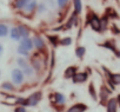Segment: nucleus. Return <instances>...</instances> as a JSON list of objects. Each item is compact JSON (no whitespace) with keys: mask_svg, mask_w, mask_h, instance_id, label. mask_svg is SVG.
Returning a JSON list of instances; mask_svg holds the SVG:
<instances>
[{"mask_svg":"<svg viewBox=\"0 0 120 112\" xmlns=\"http://www.w3.org/2000/svg\"><path fill=\"white\" fill-rule=\"evenodd\" d=\"M85 26H90L94 32H98V33H102V28H101V23H100V17L90 11L87 14H86V21H85Z\"/></svg>","mask_w":120,"mask_h":112,"instance_id":"1","label":"nucleus"},{"mask_svg":"<svg viewBox=\"0 0 120 112\" xmlns=\"http://www.w3.org/2000/svg\"><path fill=\"white\" fill-rule=\"evenodd\" d=\"M33 44H34V50L38 51V53H47L46 50V40L44 39L42 35L40 34H34L32 37Z\"/></svg>","mask_w":120,"mask_h":112,"instance_id":"2","label":"nucleus"},{"mask_svg":"<svg viewBox=\"0 0 120 112\" xmlns=\"http://www.w3.org/2000/svg\"><path fill=\"white\" fill-rule=\"evenodd\" d=\"M25 74H24V72H22V70L21 69H19V67H14L13 70H12V72H11V79H12V81H13V84L14 85H22L24 84V81H25Z\"/></svg>","mask_w":120,"mask_h":112,"instance_id":"3","label":"nucleus"},{"mask_svg":"<svg viewBox=\"0 0 120 112\" xmlns=\"http://www.w3.org/2000/svg\"><path fill=\"white\" fill-rule=\"evenodd\" d=\"M42 99V92L41 91H37L32 94H30L28 97H26V106H37Z\"/></svg>","mask_w":120,"mask_h":112,"instance_id":"4","label":"nucleus"},{"mask_svg":"<svg viewBox=\"0 0 120 112\" xmlns=\"http://www.w3.org/2000/svg\"><path fill=\"white\" fill-rule=\"evenodd\" d=\"M77 26H79V14L73 11V13L70 15V18L67 19V21L64 24V30L65 31H68L72 27H77Z\"/></svg>","mask_w":120,"mask_h":112,"instance_id":"5","label":"nucleus"},{"mask_svg":"<svg viewBox=\"0 0 120 112\" xmlns=\"http://www.w3.org/2000/svg\"><path fill=\"white\" fill-rule=\"evenodd\" d=\"M49 98H51L52 104H54V105L64 106V105H65V103H66V97H65V94H63L61 92H55V93H52Z\"/></svg>","mask_w":120,"mask_h":112,"instance_id":"6","label":"nucleus"},{"mask_svg":"<svg viewBox=\"0 0 120 112\" xmlns=\"http://www.w3.org/2000/svg\"><path fill=\"white\" fill-rule=\"evenodd\" d=\"M88 79V73L86 71H78L75 73V76L72 78L73 84H84L86 83Z\"/></svg>","mask_w":120,"mask_h":112,"instance_id":"7","label":"nucleus"},{"mask_svg":"<svg viewBox=\"0 0 120 112\" xmlns=\"http://www.w3.org/2000/svg\"><path fill=\"white\" fill-rule=\"evenodd\" d=\"M87 108H88V106L86 104H84V103H75V104L71 105L66 110V112H85V111H87Z\"/></svg>","mask_w":120,"mask_h":112,"instance_id":"8","label":"nucleus"},{"mask_svg":"<svg viewBox=\"0 0 120 112\" xmlns=\"http://www.w3.org/2000/svg\"><path fill=\"white\" fill-rule=\"evenodd\" d=\"M102 71L106 73L107 79H109L111 81H113L115 85H120V73H112V72L108 71L105 66H102Z\"/></svg>","mask_w":120,"mask_h":112,"instance_id":"9","label":"nucleus"},{"mask_svg":"<svg viewBox=\"0 0 120 112\" xmlns=\"http://www.w3.org/2000/svg\"><path fill=\"white\" fill-rule=\"evenodd\" d=\"M37 7H38V0H31V1L26 5V7L24 8V12L27 15H32L33 13L37 12Z\"/></svg>","mask_w":120,"mask_h":112,"instance_id":"10","label":"nucleus"},{"mask_svg":"<svg viewBox=\"0 0 120 112\" xmlns=\"http://www.w3.org/2000/svg\"><path fill=\"white\" fill-rule=\"evenodd\" d=\"M19 44L21 46H24L26 50H28L30 52H32L34 50V44H33V39L31 37H26V38H21Z\"/></svg>","mask_w":120,"mask_h":112,"instance_id":"11","label":"nucleus"},{"mask_svg":"<svg viewBox=\"0 0 120 112\" xmlns=\"http://www.w3.org/2000/svg\"><path fill=\"white\" fill-rule=\"evenodd\" d=\"M78 71H79L78 66L71 65V66H68V67L64 71V78H65V79H72V78L75 76V73H77Z\"/></svg>","mask_w":120,"mask_h":112,"instance_id":"12","label":"nucleus"},{"mask_svg":"<svg viewBox=\"0 0 120 112\" xmlns=\"http://www.w3.org/2000/svg\"><path fill=\"white\" fill-rule=\"evenodd\" d=\"M30 63H31V65L33 66V69H34L35 72H38V73L41 72V70H42V63H41V59H40V58L33 55V57L31 58V60H30Z\"/></svg>","mask_w":120,"mask_h":112,"instance_id":"13","label":"nucleus"},{"mask_svg":"<svg viewBox=\"0 0 120 112\" xmlns=\"http://www.w3.org/2000/svg\"><path fill=\"white\" fill-rule=\"evenodd\" d=\"M106 110L107 112H116L118 110V101L116 98H109L106 103Z\"/></svg>","mask_w":120,"mask_h":112,"instance_id":"14","label":"nucleus"},{"mask_svg":"<svg viewBox=\"0 0 120 112\" xmlns=\"http://www.w3.org/2000/svg\"><path fill=\"white\" fill-rule=\"evenodd\" d=\"M18 30H19V33L21 35V38H26V37H31V30L27 25L25 24H18Z\"/></svg>","mask_w":120,"mask_h":112,"instance_id":"15","label":"nucleus"},{"mask_svg":"<svg viewBox=\"0 0 120 112\" xmlns=\"http://www.w3.org/2000/svg\"><path fill=\"white\" fill-rule=\"evenodd\" d=\"M109 93H111V91H109L106 86H101V89H100V94H99V98H100V103H101V104L107 103Z\"/></svg>","mask_w":120,"mask_h":112,"instance_id":"16","label":"nucleus"},{"mask_svg":"<svg viewBox=\"0 0 120 112\" xmlns=\"http://www.w3.org/2000/svg\"><path fill=\"white\" fill-rule=\"evenodd\" d=\"M10 38H11L13 41H20L21 35H20V33H19L18 26H12V27L10 28Z\"/></svg>","mask_w":120,"mask_h":112,"instance_id":"17","label":"nucleus"},{"mask_svg":"<svg viewBox=\"0 0 120 112\" xmlns=\"http://www.w3.org/2000/svg\"><path fill=\"white\" fill-rule=\"evenodd\" d=\"M0 87H1V90L5 91V92H14L15 91V85L13 84V81H8V80L1 83Z\"/></svg>","mask_w":120,"mask_h":112,"instance_id":"18","label":"nucleus"},{"mask_svg":"<svg viewBox=\"0 0 120 112\" xmlns=\"http://www.w3.org/2000/svg\"><path fill=\"white\" fill-rule=\"evenodd\" d=\"M30 1H31V0H14L13 7H14V10H17V11H22Z\"/></svg>","mask_w":120,"mask_h":112,"instance_id":"19","label":"nucleus"},{"mask_svg":"<svg viewBox=\"0 0 120 112\" xmlns=\"http://www.w3.org/2000/svg\"><path fill=\"white\" fill-rule=\"evenodd\" d=\"M74 54H75V57H77L78 59L82 60V59H84V57H85V54H86V47H85V46H82V45L77 46V47H75V50H74Z\"/></svg>","mask_w":120,"mask_h":112,"instance_id":"20","label":"nucleus"},{"mask_svg":"<svg viewBox=\"0 0 120 112\" xmlns=\"http://www.w3.org/2000/svg\"><path fill=\"white\" fill-rule=\"evenodd\" d=\"M46 38H47L48 42L52 45V47H53V48H55V47H58V46H59V40H60V38H59L56 34H47V35H46Z\"/></svg>","mask_w":120,"mask_h":112,"instance_id":"21","label":"nucleus"},{"mask_svg":"<svg viewBox=\"0 0 120 112\" xmlns=\"http://www.w3.org/2000/svg\"><path fill=\"white\" fill-rule=\"evenodd\" d=\"M21 70H22V72H24V74H25L26 78H32V77L35 74V71H34L33 66L31 65V63L27 64V65H26L25 67H22Z\"/></svg>","mask_w":120,"mask_h":112,"instance_id":"22","label":"nucleus"},{"mask_svg":"<svg viewBox=\"0 0 120 112\" xmlns=\"http://www.w3.org/2000/svg\"><path fill=\"white\" fill-rule=\"evenodd\" d=\"M10 26L6 23H0V38H6L10 35Z\"/></svg>","mask_w":120,"mask_h":112,"instance_id":"23","label":"nucleus"},{"mask_svg":"<svg viewBox=\"0 0 120 112\" xmlns=\"http://www.w3.org/2000/svg\"><path fill=\"white\" fill-rule=\"evenodd\" d=\"M99 46H101V47H105V48H107V50L112 51L114 54H115V52L118 51V50L115 48V45L113 44V41H111V40H106L105 42H101V44H99Z\"/></svg>","mask_w":120,"mask_h":112,"instance_id":"24","label":"nucleus"},{"mask_svg":"<svg viewBox=\"0 0 120 112\" xmlns=\"http://www.w3.org/2000/svg\"><path fill=\"white\" fill-rule=\"evenodd\" d=\"M88 93H90V96L93 100H98V93H97V90H95V86H94L93 81H91L88 84Z\"/></svg>","mask_w":120,"mask_h":112,"instance_id":"25","label":"nucleus"},{"mask_svg":"<svg viewBox=\"0 0 120 112\" xmlns=\"http://www.w3.org/2000/svg\"><path fill=\"white\" fill-rule=\"evenodd\" d=\"M72 4H73L74 12H77L80 15L82 13V1L81 0H72Z\"/></svg>","mask_w":120,"mask_h":112,"instance_id":"26","label":"nucleus"},{"mask_svg":"<svg viewBox=\"0 0 120 112\" xmlns=\"http://www.w3.org/2000/svg\"><path fill=\"white\" fill-rule=\"evenodd\" d=\"M71 3V0H55V4L60 11H65Z\"/></svg>","mask_w":120,"mask_h":112,"instance_id":"27","label":"nucleus"},{"mask_svg":"<svg viewBox=\"0 0 120 112\" xmlns=\"http://www.w3.org/2000/svg\"><path fill=\"white\" fill-rule=\"evenodd\" d=\"M17 53H18L19 55H21V57H25V58H28L30 55H31V52H30L28 50H26L24 46H21L20 44H19L18 47H17Z\"/></svg>","mask_w":120,"mask_h":112,"instance_id":"28","label":"nucleus"},{"mask_svg":"<svg viewBox=\"0 0 120 112\" xmlns=\"http://www.w3.org/2000/svg\"><path fill=\"white\" fill-rule=\"evenodd\" d=\"M72 44H73V39L71 37H64V38H60L59 40V46L66 47V46H71Z\"/></svg>","mask_w":120,"mask_h":112,"instance_id":"29","label":"nucleus"},{"mask_svg":"<svg viewBox=\"0 0 120 112\" xmlns=\"http://www.w3.org/2000/svg\"><path fill=\"white\" fill-rule=\"evenodd\" d=\"M15 63H17V66H18L19 69H22V67H25L27 64H30V60H28L27 58H25V57H21V55H20L19 58H17Z\"/></svg>","mask_w":120,"mask_h":112,"instance_id":"30","label":"nucleus"},{"mask_svg":"<svg viewBox=\"0 0 120 112\" xmlns=\"http://www.w3.org/2000/svg\"><path fill=\"white\" fill-rule=\"evenodd\" d=\"M46 11H48V6L45 1H41V3H38V7H37V13L39 14H44L46 13Z\"/></svg>","mask_w":120,"mask_h":112,"instance_id":"31","label":"nucleus"},{"mask_svg":"<svg viewBox=\"0 0 120 112\" xmlns=\"http://www.w3.org/2000/svg\"><path fill=\"white\" fill-rule=\"evenodd\" d=\"M100 23H101V28H102V32L107 30L108 27V23H109V18L108 15H104L100 18Z\"/></svg>","mask_w":120,"mask_h":112,"instance_id":"32","label":"nucleus"},{"mask_svg":"<svg viewBox=\"0 0 120 112\" xmlns=\"http://www.w3.org/2000/svg\"><path fill=\"white\" fill-rule=\"evenodd\" d=\"M54 64H55V58H54V52H51V64H49V69L53 70L54 69Z\"/></svg>","mask_w":120,"mask_h":112,"instance_id":"33","label":"nucleus"},{"mask_svg":"<svg viewBox=\"0 0 120 112\" xmlns=\"http://www.w3.org/2000/svg\"><path fill=\"white\" fill-rule=\"evenodd\" d=\"M14 112H27V110H26V106L18 105V106L14 108Z\"/></svg>","mask_w":120,"mask_h":112,"instance_id":"34","label":"nucleus"},{"mask_svg":"<svg viewBox=\"0 0 120 112\" xmlns=\"http://www.w3.org/2000/svg\"><path fill=\"white\" fill-rule=\"evenodd\" d=\"M112 32L114 33V34H120V30H118V27L116 26H112Z\"/></svg>","mask_w":120,"mask_h":112,"instance_id":"35","label":"nucleus"},{"mask_svg":"<svg viewBox=\"0 0 120 112\" xmlns=\"http://www.w3.org/2000/svg\"><path fill=\"white\" fill-rule=\"evenodd\" d=\"M3 53H4V46H3L1 42H0V57L3 55Z\"/></svg>","mask_w":120,"mask_h":112,"instance_id":"36","label":"nucleus"},{"mask_svg":"<svg viewBox=\"0 0 120 112\" xmlns=\"http://www.w3.org/2000/svg\"><path fill=\"white\" fill-rule=\"evenodd\" d=\"M116 101H118V106L120 107V94H118V97H116Z\"/></svg>","mask_w":120,"mask_h":112,"instance_id":"37","label":"nucleus"},{"mask_svg":"<svg viewBox=\"0 0 120 112\" xmlns=\"http://www.w3.org/2000/svg\"><path fill=\"white\" fill-rule=\"evenodd\" d=\"M115 55H116L118 58H120V50H118V51L115 52Z\"/></svg>","mask_w":120,"mask_h":112,"instance_id":"38","label":"nucleus"},{"mask_svg":"<svg viewBox=\"0 0 120 112\" xmlns=\"http://www.w3.org/2000/svg\"><path fill=\"white\" fill-rule=\"evenodd\" d=\"M0 77H1V71H0Z\"/></svg>","mask_w":120,"mask_h":112,"instance_id":"39","label":"nucleus"}]
</instances>
